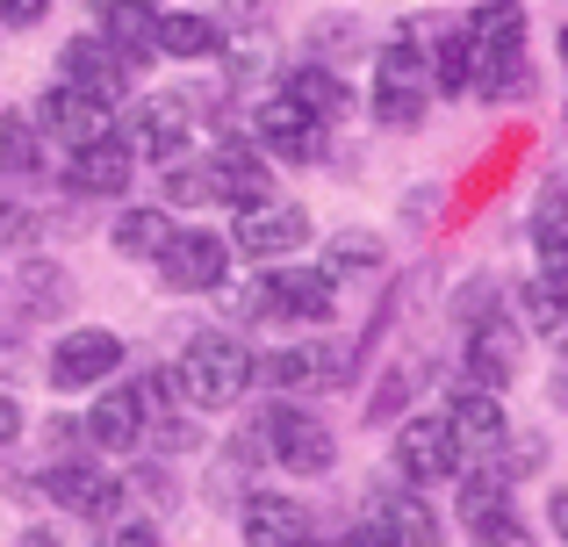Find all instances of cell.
<instances>
[{
    "label": "cell",
    "instance_id": "30bf717a",
    "mask_svg": "<svg viewBox=\"0 0 568 547\" xmlns=\"http://www.w3.org/2000/svg\"><path fill=\"white\" fill-rule=\"evenodd\" d=\"M65 87H80V94H94V101H123L130 94V58L115 51L109 37H72L65 43Z\"/></svg>",
    "mask_w": 568,
    "mask_h": 547
},
{
    "label": "cell",
    "instance_id": "d4e9b609",
    "mask_svg": "<svg viewBox=\"0 0 568 547\" xmlns=\"http://www.w3.org/2000/svg\"><path fill=\"white\" fill-rule=\"evenodd\" d=\"M266 382L274 389H332V353L324 346H281V353H266Z\"/></svg>",
    "mask_w": 568,
    "mask_h": 547
},
{
    "label": "cell",
    "instance_id": "5b68a950",
    "mask_svg": "<svg viewBox=\"0 0 568 547\" xmlns=\"http://www.w3.org/2000/svg\"><path fill=\"white\" fill-rule=\"evenodd\" d=\"M115 367H123V338L101 324H80L51 346V389H101Z\"/></svg>",
    "mask_w": 568,
    "mask_h": 547
},
{
    "label": "cell",
    "instance_id": "f546056e",
    "mask_svg": "<svg viewBox=\"0 0 568 547\" xmlns=\"http://www.w3.org/2000/svg\"><path fill=\"white\" fill-rule=\"evenodd\" d=\"M532 245H540L547 267H568V195H547L532 216Z\"/></svg>",
    "mask_w": 568,
    "mask_h": 547
},
{
    "label": "cell",
    "instance_id": "277c9868",
    "mask_svg": "<svg viewBox=\"0 0 568 547\" xmlns=\"http://www.w3.org/2000/svg\"><path fill=\"white\" fill-rule=\"evenodd\" d=\"M425 94H432L425 51H417V43H388V51H382V87H375V115L388 130H417Z\"/></svg>",
    "mask_w": 568,
    "mask_h": 547
},
{
    "label": "cell",
    "instance_id": "1f68e13d",
    "mask_svg": "<svg viewBox=\"0 0 568 547\" xmlns=\"http://www.w3.org/2000/svg\"><path fill=\"white\" fill-rule=\"evenodd\" d=\"M138 404H144V418H152V411H166V404H173V375H166V367H152V375L138 382Z\"/></svg>",
    "mask_w": 568,
    "mask_h": 547
},
{
    "label": "cell",
    "instance_id": "f35d334b",
    "mask_svg": "<svg viewBox=\"0 0 568 547\" xmlns=\"http://www.w3.org/2000/svg\"><path fill=\"white\" fill-rule=\"evenodd\" d=\"M295 547H346V540H317V534H303V540H295Z\"/></svg>",
    "mask_w": 568,
    "mask_h": 547
},
{
    "label": "cell",
    "instance_id": "8fae6325",
    "mask_svg": "<svg viewBox=\"0 0 568 547\" xmlns=\"http://www.w3.org/2000/svg\"><path fill=\"white\" fill-rule=\"evenodd\" d=\"M43 497L65 505V511H80V519H109V511L123 505V483H115L101 462H58L51 476H43Z\"/></svg>",
    "mask_w": 568,
    "mask_h": 547
},
{
    "label": "cell",
    "instance_id": "7402d4cb",
    "mask_svg": "<svg viewBox=\"0 0 568 547\" xmlns=\"http://www.w3.org/2000/svg\"><path fill=\"white\" fill-rule=\"evenodd\" d=\"M375 526L396 547H439V511H432L425 497H410V490L382 497V505H375Z\"/></svg>",
    "mask_w": 568,
    "mask_h": 547
},
{
    "label": "cell",
    "instance_id": "2e32d148",
    "mask_svg": "<svg viewBox=\"0 0 568 547\" xmlns=\"http://www.w3.org/2000/svg\"><path fill=\"white\" fill-rule=\"evenodd\" d=\"M518 361H526V338H518V324L489 317V324H475V332H468V375H475V382H511Z\"/></svg>",
    "mask_w": 568,
    "mask_h": 547
},
{
    "label": "cell",
    "instance_id": "9c48e42d",
    "mask_svg": "<svg viewBox=\"0 0 568 547\" xmlns=\"http://www.w3.org/2000/svg\"><path fill=\"white\" fill-rule=\"evenodd\" d=\"M237 245L252 260H288L310 245V216L295 202H252V210H237Z\"/></svg>",
    "mask_w": 568,
    "mask_h": 547
},
{
    "label": "cell",
    "instance_id": "7c38bea8",
    "mask_svg": "<svg viewBox=\"0 0 568 547\" xmlns=\"http://www.w3.org/2000/svg\"><path fill=\"white\" fill-rule=\"evenodd\" d=\"M130 166H138V152L123 138H94V144H72L65 181H72V195H123Z\"/></svg>",
    "mask_w": 568,
    "mask_h": 547
},
{
    "label": "cell",
    "instance_id": "9a60e30c",
    "mask_svg": "<svg viewBox=\"0 0 568 547\" xmlns=\"http://www.w3.org/2000/svg\"><path fill=\"white\" fill-rule=\"evenodd\" d=\"M245 547H295L310 534V511L295 505V497H274V490H260V497H245Z\"/></svg>",
    "mask_w": 568,
    "mask_h": 547
},
{
    "label": "cell",
    "instance_id": "d590c367",
    "mask_svg": "<svg viewBox=\"0 0 568 547\" xmlns=\"http://www.w3.org/2000/svg\"><path fill=\"white\" fill-rule=\"evenodd\" d=\"M14 433H22V404H14V396L8 389H0V447H8V439Z\"/></svg>",
    "mask_w": 568,
    "mask_h": 547
},
{
    "label": "cell",
    "instance_id": "ffe728a7",
    "mask_svg": "<svg viewBox=\"0 0 568 547\" xmlns=\"http://www.w3.org/2000/svg\"><path fill=\"white\" fill-rule=\"evenodd\" d=\"M281 94H288L303 115H317V123H338V115L353 109V87L338 80V72H324V65H295Z\"/></svg>",
    "mask_w": 568,
    "mask_h": 547
},
{
    "label": "cell",
    "instance_id": "b9f144b4",
    "mask_svg": "<svg viewBox=\"0 0 568 547\" xmlns=\"http://www.w3.org/2000/svg\"><path fill=\"white\" fill-rule=\"evenodd\" d=\"M231 8H252V0H231Z\"/></svg>",
    "mask_w": 568,
    "mask_h": 547
},
{
    "label": "cell",
    "instance_id": "8d00e7d4",
    "mask_svg": "<svg viewBox=\"0 0 568 547\" xmlns=\"http://www.w3.org/2000/svg\"><path fill=\"white\" fill-rule=\"evenodd\" d=\"M547 519H555V534L568 540V490H555V497H547Z\"/></svg>",
    "mask_w": 568,
    "mask_h": 547
},
{
    "label": "cell",
    "instance_id": "4fadbf2b",
    "mask_svg": "<svg viewBox=\"0 0 568 547\" xmlns=\"http://www.w3.org/2000/svg\"><path fill=\"white\" fill-rule=\"evenodd\" d=\"M209 195L231 202V210H252V202H274V173H266L245 144H223V152L209 159Z\"/></svg>",
    "mask_w": 568,
    "mask_h": 547
},
{
    "label": "cell",
    "instance_id": "ab89813d",
    "mask_svg": "<svg viewBox=\"0 0 568 547\" xmlns=\"http://www.w3.org/2000/svg\"><path fill=\"white\" fill-rule=\"evenodd\" d=\"M555 396H561V404H568V367H561V375H555Z\"/></svg>",
    "mask_w": 568,
    "mask_h": 547
},
{
    "label": "cell",
    "instance_id": "ac0fdd59",
    "mask_svg": "<svg viewBox=\"0 0 568 547\" xmlns=\"http://www.w3.org/2000/svg\"><path fill=\"white\" fill-rule=\"evenodd\" d=\"M518 317H526V332H540V338H555V346H568V281H561V267L532 274L526 288H518Z\"/></svg>",
    "mask_w": 568,
    "mask_h": 547
},
{
    "label": "cell",
    "instance_id": "44dd1931",
    "mask_svg": "<svg viewBox=\"0 0 568 547\" xmlns=\"http://www.w3.org/2000/svg\"><path fill=\"white\" fill-rule=\"evenodd\" d=\"M130 144H138V152H152V159H181V144H187V101L159 94L152 109H138V123H130Z\"/></svg>",
    "mask_w": 568,
    "mask_h": 547
},
{
    "label": "cell",
    "instance_id": "83f0119b",
    "mask_svg": "<svg viewBox=\"0 0 568 547\" xmlns=\"http://www.w3.org/2000/svg\"><path fill=\"white\" fill-rule=\"evenodd\" d=\"M468 80H475V43H468V29H460V37H446L439 51H432V87H439V94H468Z\"/></svg>",
    "mask_w": 568,
    "mask_h": 547
},
{
    "label": "cell",
    "instance_id": "d6986e66",
    "mask_svg": "<svg viewBox=\"0 0 568 547\" xmlns=\"http://www.w3.org/2000/svg\"><path fill=\"white\" fill-rule=\"evenodd\" d=\"M87 433L101 439V454H130L144 439V404L138 389H101V404L87 411Z\"/></svg>",
    "mask_w": 568,
    "mask_h": 547
},
{
    "label": "cell",
    "instance_id": "e0dca14e",
    "mask_svg": "<svg viewBox=\"0 0 568 547\" xmlns=\"http://www.w3.org/2000/svg\"><path fill=\"white\" fill-rule=\"evenodd\" d=\"M446 425H454V439H460V447H475V454H489V447H504V439H511L504 404L489 389H460L454 404H446Z\"/></svg>",
    "mask_w": 568,
    "mask_h": 547
},
{
    "label": "cell",
    "instance_id": "d6a6232c",
    "mask_svg": "<svg viewBox=\"0 0 568 547\" xmlns=\"http://www.w3.org/2000/svg\"><path fill=\"white\" fill-rule=\"evenodd\" d=\"M43 8H51V0H0V22H8V29H37Z\"/></svg>",
    "mask_w": 568,
    "mask_h": 547
},
{
    "label": "cell",
    "instance_id": "cb8c5ba5",
    "mask_svg": "<svg viewBox=\"0 0 568 547\" xmlns=\"http://www.w3.org/2000/svg\"><path fill=\"white\" fill-rule=\"evenodd\" d=\"M223 43V29L209 22V14H159V29H152V51H166V58H209Z\"/></svg>",
    "mask_w": 568,
    "mask_h": 547
},
{
    "label": "cell",
    "instance_id": "7bdbcfd3",
    "mask_svg": "<svg viewBox=\"0 0 568 547\" xmlns=\"http://www.w3.org/2000/svg\"><path fill=\"white\" fill-rule=\"evenodd\" d=\"M94 8H109V0H94Z\"/></svg>",
    "mask_w": 568,
    "mask_h": 547
},
{
    "label": "cell",
    "instance_id": "f1b7e54d",
    "mask_svg": "<svg viewBox=\"0 0 568 547\" xmlns=\"http://www.w3.org/2000/svg\"><path fill=\"white\" fill-rule=\"evenodd\" d=\"M511 511V483L504 476H468L460 483V519L468 526H489V519H504Z\"/></svg>",
    "mask_w": 568,
    "mask_h": 547
},
{
    "label": "cell",
    "instance_id": "74e56055",
    "mask_svg": "<svg viewBox=\"0 0 568 547\" xmlns=\"http://www.w3.org/2000/svg\"><path fill=\"white\" fill-rule=\"evenodd\" d=\"M346 547H396V540H388V534H382V526H375V519H367V526H361V534H353Z\"/></svg>",
    "mask_w": 568,
    "mask_h": 547
},
{
    "label": "cell",
    "instance_id": "5bb4252c",
    "mask_svg": "<svg viewBox=\"0 0 568 547\" xmlns=\"http://www.w3.org/2000/svg\"><path fill=\"white\" fill-rule=\"evenodd\" d=\"M252 130H260V144L274 159H317V130L324 123H317V115H303L288 94H274L260 115H252Z\"/></svg>",
    "mask_w": 568,
    "mask_h": 547
},
{
    "label": "cell",
    "instance_id": "603a6c76",
    "mask_svg": "<svg viewBox=\"0 0 568 547\" xmlns=\"http://www.w3.org/2000/svg\"><path fill=\"white\" fill-rule=\"evenodd\" d=\"M152 29H159V8H152V0H109V8H101V37H109L130 65L152 51Z\"/></svg>",
    "mask_w": 568,
    "mask_h": 547
},
{
    "label": "cell",
    "instance_id": "4dcf8cb0",
    "mask_svg": "<svg viewBox=\"0 0 568 547\" xmlns=\"http://www.w3.org/2000/svg\"><path fill=\"white\" fill-rule=\"evenodd\" d=\"M475 547H532V534L504 511V519H489V526H475Z\"/></svg>",
    "mask_w": 568,
    "mask_h": 547
},
{
    "label": "cell",
    "instance_id": "7a4b0ae2",
    "mask_svg": "<svg viewBox=\"0 0 568 547\" xmlns=\"http://www.w3.org/2000/svg\"><path fill=\"white\" fill-rule=\"evenodd\" d=\"M252 439H266L274 447V462L288 468V476H324L332 468V433H324L310 411H295V404H274V411H260V425H252Z\"/></svg>",
    "mask_w": 568,
    "mask_h": 547
},
{
    "label": "cell",
    "instance_id": "52a82bcc",
    "mask_svg": "<svg viewBox=\"0 0 568 547\" xmlns=\"http://www.w3.org/2000/svg\"><path fill=\"white\" fill-rule=\"evenodd\" d=\"M396 468L403 483H454L460 476V439L446 418H410L396 433Z\"/></svg>",
    "mask_w": 568,
    "mask_h": 547
},
{
    "label": "cell",
    "instance_id": "8992f818",
    "mask_svg": "<svg viewBox=\"0 0 568 547\" xmlns=\"http://www.w3.org/2000/svg\"><path fill=\"white\" fill-rule=\"evenodd\" d=\"M159 274H166V288H181V295H209V288H223V274H231V245H223L216 231H173V239L159 245Z\"/></svg>",
    "mask_w": 568,
    "mask_h": 547
},
{
    "label": "cell",
    "instance_id": "836d02e7",
    "mask_svg": "<svg viewBox=\"0 0 568 547\" xmlns=\"http://www.w3.org/2000/svg\"><path fill=\"white\" fill-rule=\"evenodd\" d=\"M166 195H173V202H202V195H209V173H173Z\"/></svg>",
    "mask_w": 568,
    "mask_h": 547
},
{
    "label": "cell",
    "instance_id": "3957f363",
    "mask_svg": "<svg viewBox=\"0 0 568 547\" xmlns=\"http://www.w3.org/2000/svg\"><path fill=\"white\" fill-rule=\"evenodd\" d=\"M332 295H338V288H332V267H274V260H266L252 303H260L266 317L317 324V317H332Z\"/></svg>",
    "mask_w": 568,
    "mask_h": 547
},
{
    "label": "cell",
    "instance_id": "e575fe53",
    "mask_svg": "<svg viewBox=\"0 0 568 547\" xmlns=\"http://www.w3.org/2000/svg\"><path fill=\"white\" fill-rule=\"evenodd\" d=\"M101 547H159V526H115Z\"/></svg>",
    "mask_w": 568,
    "mask_h": 547
},
{
    "label": "cell",
    "instance_id": "ba28073f",
    "mask_svg": "<svg viewBox=\"0 0 568 547\" xmlns=\"http://www.w3.org/2000/svg\"><path fill=\"white\" fill-rule=\"evenodd\" d=\"M37 123L51 130L58 144H94V138H115V123H109V101H94V94H80V87H43V101H37Z\"/></svg>",
    "mask_w": 568,
    "mask_h": 547
},
{
    "label": "cell",
    "instance_id": "60d3db41",
    "mask_svg": "<svg viewBox=\"0 0 568 547\" xmlns=\"http://www.w3.org/2000/svg\"><path fill=\"white\" fill-rule=\"evenodd\" d=\"M561 65H568V29H561Z\"/></svg>",
    "mask_w": 568,
    "mask_h": 547
},
{
    "label": "cell",
    "instance_id": "484cf974",
    "mask_svg": "<svg viewBox=\"0 0 568 547\" xmlns=\"http://www.w3.org/2000/svg\"><path fill=\"white\" fill-rule=\"evenodd\" d=\"M0 173H14V181H29V173H43L37 115H0Z\"/></svg>",
    "mask_w": 568,
    "mask_h": 547
},
{
    "label": "cell",
    "instance_id": "4316f807",
    "mask_svg": "<svg viewBox=\"0 0 568 547\" xmlns=\"http://www.w3.org/2000/svg\"><path fill=\"white\" fill-rule=\"evenodd\" d=\"M173 239V216L166 210H130L123 224H115V245H123L130 260H159V245Z\"/></svg>",
    "mask_w": 568,
    "mask_h": 547
},
{
    "label": "cell",
    "instance_id": "6da1fadb",
    "mask_svg": "<svg viewBox=\"0 0 568 547\" xmlns=\"http://www.w3.org/2000/svg\"><path fill=\"white\" fill-rule=\"evenodd\" d=\"M173 382H181V396H187L194 411L237 404V396H245V382H252L245 338H237V332H194L187 353H181V367H173Z\"/></svg>",
    "mask_w": 568,
    "mask_h": 547
}]
</instances>
